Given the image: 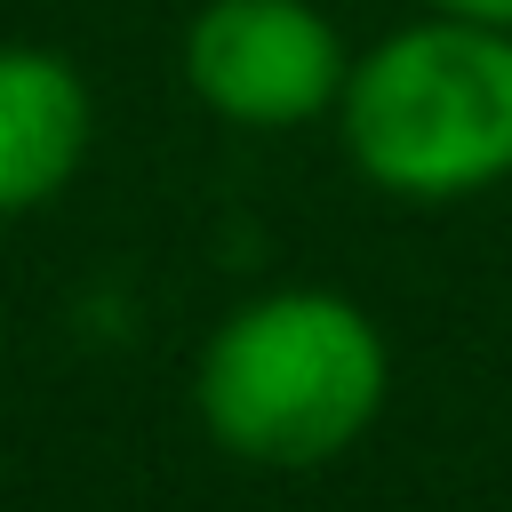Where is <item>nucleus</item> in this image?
I'll return each mask as SVG.
<instances>
[{"label":"nucleus","instance_id":"obj_1","mask_svg":"<svg viewBox=\"0 0 512 512\" xmlns=\"http://www.w3.org/2000/svg\"><path fill=\"white\" fill-rule=\"evenodd\" d=\"M392 392L384 328L336 288H272L200 344L192 408L208 440L264 472L336 464Z\"/></svg>","mask_w":512,"mask_h":512},{"label":"nucleus","instance_id":"obj_5","mask_svg":"<svg viewBox=\"0 0 512 512\" xmlns=\"http://www.w3.org/2000/svg\"><path fill=\"white\" fill-rule=\"evenodd\" d=\"M424 8H448V16H480V24H512V0H424Z\"/></svg>","mask_w":512,"mask_h":512},{"label":"nucleus","instance_id":"obj_4","mask_svg":"<svg viewBox=\"0 0 512 512\" xmlns=\"http://www.w3.org/2000/svg\"><path fill=\"white\" fill-rule=\"evenodd\" d=\"M96 136V104L72 56L8 40L0 48V216L56 200Z\"/></svg>","mask_w":512,"mask_h":512},{"label":"nucleus","instance_id":"obj_3","mask_svg":"<svg viewBox=\"0 0 512 512\" xmlns=\"http://www.w3.org/2000/svg\"><path fill=\"white\" fill-rule=\"evenodd\" d=\"M344 40L312 0H208L184 24V80L232 128H304L344 96Z\"/></svg>","mask_w":512,"mask_h":512},{"label":"nucleus","instance_id":"obj_2","mask_svg":"<svg viewBox=\"0 0 512 512\" xmlns=\"http://www.w3.org/2000/svg\"><path fill=\"white\" fill-rule=\"evenodd\" d=\"M336 128L352 168L416 208L496 192L512 176V24L416 16L352 56Z\"/></svg>","mask_w":512,"mask_h":512}]
</instances>
